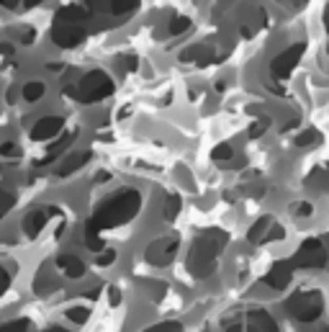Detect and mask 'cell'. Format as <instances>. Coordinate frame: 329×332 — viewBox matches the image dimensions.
Returning <instances> with one entry per match:
<instances>
[{
  "label": "cell",
  "instance_id": "cell-3",
  "mask_svg": "<svg viewBox=\"0 0 329 332\" xmlns=\"http://www.w3.org/2000/svg\"><path fill=\"white\" fill-rule=\"evenodd\" d=\"M113 93V80L103 70H90L77 83V98L83 103H98Z\"/></svg>",
  "mask_w": 329,
  "mask_h": 332
},
{
  "label": "cell",
  "instance_id": "cell-21",
  "mask_svg": "<svg viewBox=\"0 0 329 332\" xmlns=\"http://www.w3.org/2000/svg\"><path fill=\"white\" fill-rule=\"evenodd\" d=\"M42 3H44V0H24V8H36Z\"/></svg>",
  "mask_w": 329,
  "mask_h": 332
},
{
  "label": "cell",
  "instance_id": "cell-25",
  "mask_svg": "<svg viewBox=\"0 0 329 332\" xmlns=\"http://www.w3.org/2000/svg\"><path fill=\"white\" fill-rule=\"evenodd\" d=\"M0 52H3V54H11L13 49H11V44H0Z\"/></svg>",
  "mask_w": 329,
  "mask_h": 332
},
{
  "label": "cell",
  "instance_id": "cell-26",
  "mask_svg": "<svg viewBox=\"0 0 329 332\" xmlns=\"http://www.w3.org/2000/svg\"><path fill=\"white\" fill-rule=\"evenodd\" d=\"M47 332H62V329H47Z\"/></svg>",
  "mask_w": 329,
  "mask_h": 332
},
{
  "label": "cell",
  "instance_id": "cell-12",
  "mask_svg": "<svg viewBox=\"0 0 329 332\" xmlns=\"http://www.w3.org/2000/svg\"><path fill=\"white\" fill-rule=\"evenodd\" d=\"M191 29V18H173V24H170V34L173 36H178V34H183V31H188Z\"/></svg>",
  "mask_w": 329,
  "mask_h": 332
},
{
  "label": "cell",
  "instance_id": "cell-7",
  "mask_svg": "<svg viewBox=\"0 0 329 332\" xmlns=\"http://www.w3.org/2000/svg\"><path fill=\"white\" fill-rule=\"evenodd\" d=\"M175 247H178V240H162V242H157V245H152V247L147 250V260H152V263L162 265L164 260H170V258H173Z\"/></svg>",
  "mask_w": 329,
  "mask_h": 332
},
{
  "label": "cell",
  "instance_id": "cell-2",
  "mask_svg": "<svg viewBox=\"0 0 329 332\" xmlns=\"http://www.w3.org/2000/svg\"><path fill=\"white\" fill-rule=\"evenodd\" d=\"M139 209V193L126 188L116 196H111L106 204H100V209L95 211L93 222H90V232L95 229H106V227H116L121 222H129Z\"/></svg>",
  "mask_w": 329,
  "mask_h": 332
},
{
  "label": "cell",
  "instance_id": "cell-8",
  "mask_svg": "<svg viewBox=\"0 0 329 332\" xmlns=\"http://www.w3.org/2000/svg\"><path fill=\"white\" fill-rule=\"evenodd\" d=\"M90 160V152H75V154H70L65 162H59V168H57V173L59 175H70V173H75L80 165H85Z\"/></svg>",
  "mask_w": 329,
  "mask_h": 332
},
{
  "label": "cell",
  "instance_id": "cell-11",
  "mask_svg": "<svg viewBox=\"0 0 329 332\" xmlns=\"http://www.w3.org/2000/svg\"><path fill=\"white\" fill-rule=\"evenodd\" d=\"M44 83H39V80H31V83H26L24 85V90H21V95H24V101H29V103H36L42 95H44Z\"/></svg>",
  "mask_w": 329,
  "mask_h": 332
},
{
  "label": "cell",
  "instance_id": "cell-22",
  "mask_svg": "<svg viewBox=\"0 0 329 332\" xmlns=\"http://www.w3.org/2000/svg\"><path fill=\"white\" fill-rule=\"evenodd\" d=\"M126 70H136V57H126Z\"/></svg>",
  "mask_w": 329,
  "mask_h": 332
},
{
  "label": "cell",
  "instance_id": "cell-24",
  "mask_svg": "<svg viewBox=\"0 0 329 332\" xmlns=\"http://www.w3.org/2000/svg\"><path fill=\"white\" fill-rule=\"evenodd\" d=\"M175 329V324H168V327H157L154 332H173Z\"/></svg>",
  "mask_w": 329,
  "mask_h": 332
},
{
  "label": "cell",
  "instance_id": "cell-4",
  "mask_svg": "<svg viewBox=\"0 0 329 332\" xmlns=\"http://www.w3.org/2000/svg\"><path fill=\"white\" fill-rule=\"evenodd\" d=\"M88 11L93 13H111V16H129L139 8V0H85Z\"/></svg>",
  "mask_w": 329,
  "mask_h": 332
},
{
  "label": "cell",
  "instance_id": "cell-6",
  "mask_svg": "<svg viewBox=\"0 0 329 332\" xmlns=\"http://www.w3.org/2000/svg\"><path fill=\"white\" fill-rule=\"evenodd\" d=\"M301 52H303V49H301V44H296V47L285 49L283 54H278V57H275V62H273V75H278V77L288 75V72L293 70V65L298 62Z\"/></svg>",
  "mask_w": 329,
  "mask_h": 332
},
{
  "label": "cell",
  "instance_id": "cell-17",
  "mask_svg": "<svg viewBox=\"0 0 329 332\" xmlns=\"http://www.w3.org/2000/svg\"><path fill=\"white\" fill-rule=\"evenodd\" d=\"M0 332H24V322H11L6 327H0Z\"/></svg>",
  "mask_w": 329,
  "mask_h": 332
},
{
  "label": "cell",
  "instance_id": "cell-1",
  "mask_svg": "<svg viewBox=\"0 0 329 332\" xmlns=\"http://www.w3.org/2000/svg\"><path fill=\"white\" fill-rule=\"evenodd\" d=\"M88 16H90V11L83 6H65L62 11H57L54 26H52V42L62 49H72V47L83 44Z\"/></svg>",
  "mask_w": 329,
  "mask_h": 332
},
{
  "label": "cell",
  "instance_id": "cell-13",
  "mask_svg": "<svg viewBox=\"0 0 329 332\" xmlns=\"http://www.w3.org/2000/svg\"><path fill=\"white\" fill-rule=\"evenodd\" d=\"M229 157H232V147L229 144H221V147L214 149V160H229Z\"/></svg>",
  "mask_w": 329,
  "mask_h": 332
},
{
  "label": "cell",
  "instance_id": "cell-20",
  "mask_svg": "<svg viewBox=\"0 0 329 332\" xmlns=\"http://www.w3.org/2000/svg\"><path fill=\"white\" fill-rule=\"evenodd\" d=\"M88 317V311H70V319H75V322H83Z\"/></svg>",
  "mask_w": 329,
  "mask_h": 332
},
{
  "label": "cell",
  "instance_id": "cell-5",
  "mask_svg": "<svg viewBox=\"0 0 329 332\" xmlns=\"http://www.w3.org/2000/svg\"><path fill=\"white\" fill-rule=\"evenodd\" d=\"M62 129H65V121H62L59 116H44V119H39V121L34 124V129H31V139H36V142H42V139H52V136H57Z\"/></svg>",
  "mask_w": 329,
  "mask_h": 332
},
{
  "label": "cell",
  "instance_id": "cell-19",
  "mask_svg": "<svg viewBox=\"0 0 329 332\" xmlns=\"http://www.w3.org/2000/svg\"><path fill=\"white\" fill-rule=\"evenodd\" d=\"M113 258H116L113 252H106V255H100V258H98V263H100V265H108V263H113Z\"/></svg>",
  "mask_w": 329,
  "mask_h": 332
},
{
  "label": "cell",
  "instance_id": "cell-16",
  "mask_svg": "<svg viewBox=\"0 0 329 332\" xmlns=\"http://www.w3.org/2000/svg\"><path fill=\"white\" fill-rule=\"evenodd\" d=\"M18 39H21V44H31L34 42V31L31 29H21L18 31Z\"/></svg>",
  "mask_w": 329,
  "mask_h": 332
},
{
  "label": "cell",
  "instance_id": "cell-14",
  "mask_svg": "<svg viewBox=\"0 0 329 332\" xmlns=\"http://www.w3.org/2000/svg\"><path fill=\"white\" fill-rule=\"evenodd\" d=\"M21 149L13 144V142H3V144H0V154H6V157H13V154H18Z\"/></svg>",
  "mask_w": 329,
  "mask_h": 332
},
{
  "label": "cell",
  "instance_id": "cell-9",
  "mask_svg": "<svg viewBox=\"0 0 329 332\" xmlns=\"http://www.w3.org/2000/svg\"><path fill=\"white\" fill-rule=\"evenodd\" d=\"M57 265H59V268H62L70 278H77V276H83V273H85L83 260H80V258H75V255H59Z\"/></svg>",
  "mask_w": 329,
  "mask_h": 332
},
{
  "label": "cell",
  "instance_id": "cell-10",
  "mask_svg": "<svg viewBox=\"0 0 329 332\" xmlns=\"http://www.w3.org/2000/svg\"><path fill=\"white\" fill-rule=\"evenodd\" d=\"M47 211H42V209H36V211H31L29 217H26V222H24V227H26V232L29 235H36L44 224H47Z\"/></svg>",
  "mask_w": 329,
  "mask_h": 332
},
{
  "label": "cell",
  "instance_id": "cell-23",
  "mask_svg": "<svg viewBox=\"0 0 329 332\" xmlns=\"http://www.w3.org/2000/svg\"><path fill=\"white\" fill-rule=\"evenodd\" d=\"M0 6H6V8H16V6H18V0H0Z\"/></svg>",
  "mask_w": 329,
  "mask_h": 332
},
{
  "label": "cell",
  "instance_id": "cell-18",
  "mask_svg": "<svg viewBox=\"0 0 329 332\" xmlns=\"http://www.w3.org/2000/svg\"><path fill=\"white\" fill-rule=\"evenodd\" d=\"M6 286H8V273H6L3 268H0V294L6 291Z\"/></svg>",
  "mask_w": 329,
  "mask_h": 332
},
{
  "label": "cell",
  "instance_id": "cell-15",
  "mask_svg": "<svg viewBox=\"0 0 329 332\" xmlns=\"http://www.w3.org/2000/svg\"><path fill=\"white\" fill-rule=\"evenodd\" d=\"M8 206H13V196H11L8 191H3V188H0V211H3V209H8Z\"/></svg>",
  "mask_w": 329,
  "mask_h": 332
}]
</instances>
